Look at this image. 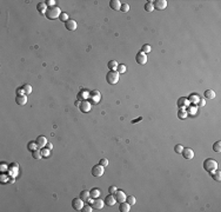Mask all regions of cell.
Here are the masks:
<instances>
[{
	"mask_svg": "<svg viewBox=\"0 0 221 212\" xmlns=\"http://www.w3.org/2000/svg\"><path fill=\"white\" fill-rule=\"evenodd\" d=\"M60 14H61V9H60L58 6H53V7L47 8L45 15H46V18L50 19V20H54V19L59 18Z\"/></svg>",
	"mask_w": 221,
	"mask_h": 212,
	"instance_id": "cell-1",
	"label": "cell"
},
{
	"mask_svg": "<svg viewBox=\"0 0 221 212\" xmlns=\"http://www.w3.org/2000/svg\"><path fill=\"white\" fill-rule=\"evenodd\" d=\"M203 169L207 172H209V173H213L214 171L218 170V163L212 158H208V159H206L203 162Z\"/></svg>",
	"mask_w": 221,
	"mask_h": 212,
	"instance_id": "cell-2",
	"label": "cell"
},
{
	"mask_svg": "<svg viewBox=\"0 0 221 212\" xmlns=\"http://www.w3.org/2000/svg\"><path fill=\"white\" fill-rule=\"evenodd\" d=\"M119 77H120V74H119L116 71L110 70L107 72V74H106V81H107L108 84H111V85H114V84H116V82L119 81Z\"/></svg>",
	"mask_w": 221,
	"mask_h": 212,
	"instance_id": "cell-3",
	"label": "cell"
},
{
	"mask_svg": "<svg viewBox=\"0 0 221 212\" xmlns=\"http://www.w3.org/2000/svg\"><path fill=\"white\" fill-rule=\"evenodd\" d=\"M104 172H105V170H104V166L100 164L95 165V166L92 167V174H93L94 177H101L104 174Z\"/></svg>",
	"mask_w": 221,
	"mask_h": 212,
	"instance_id": "cell-4",
	"label": "cell"
},
{
	"mask_svg": "<svg viewBox=\"0 0 221 212\" xmlns=\"http://www.w3.org/2000/svg\"><path fill=\"white\" fill-rule=\"evenodd\" d=\"M72 208L75 211H81L82 208H84V200L81 198H75L72 201Z\"/></svg>",
	"mask_w": 221,
	"mask_h": 212,
	"instance_id": "cell-5",
	"label": "cell"
},
{
	"mask_svg": "<svg viewBox=\"0 0 221 212\" xmlns=\"http://www.w3.org/2000/svg\"><path fill=\"white\" fill-rule=\"evenodd\" d=\"M105 205V201L101 200L99 198H94V200H92V208L93 210H101Z\"/></svg>",
	"mask_w": 221,
	"mask_h": 212,
	"instance_id": "cell-6",
	"label": "cell"
},
{
	"mask_svg": "<svg viewBox=\"0 0 221 212\" xmlns=\"http://www.w3.org/2000/svg\"><path fill=\"white\" fill-rule=\"evenodd\" d=\"M176 105H178L179 108H188L189 107V100L187 98H185V97H181V98L178 99Z\"/></svg>",
	"mask_w": 221,
	"mask_h": 212,
	"instance_id": "cell-7",
	"label": "cell"
},
{
	"mask_svg": "<svg viewBox=\"0 0 221 212\" xmlns=\"http://www.w3.org/2000/svg\"><path fill=\"white\" fill-rule=\"evenodd\" d=\"M153 6L159 11H162L167 7V1L166 0H157V1H153Z\"/></svg>",
	"mask_w": 221,
	"mask_h": 212,
	"instance_id": "cell-8",
	"label": "cell"
},
{
	"mask_svg": "<svg viewBox=\"0 0 221 212\" xmlns=\"http://www.w3.org/2000/svg\"><path fill=\"white\" fill-rule=\"evenodd\" d=\"M135 60H137L138 64L145 65L147 63V54H145V53H142V52H139L135 55Z\"/></svg>",
	"mask_w": 221,
	"mask_h": 212,
	"instance_id": "cell-9",
	"label": "cell"
},
{
	"mask_svg": "<svg viewBox=\"0 0 221 212\" xmlns=\"http://www.w3.org/2000/svg\"><path fill=\"white\" fill-rule=\"evenodd\" d=\"M79 108H80V111H81V112H85V113H87V112L91 111L92 105H91V103H89V101L82 100L81 104H80V106H79Z\"/></svg>",
	"mask_w": 221,
	"mask_h": 212,
	"instance_id": "cell-10",
	"label": "cell"
},
{
	"mask_svg": "<svg viewBox=\"0 0 221 212\" xmlns=\"http://www.w3.org/2000/svg\"><path fill=\"white\" fill-rule=\"evenodd\" d=\"M181 154L184 156L185 159H193L194 158V151L192 150V148H184Z\"/></svg>",
	"mask_w": 221,
	"mask_h": 212,
	"instance_id": "cell-11",
	"label": "cell"
},
{
	"mask_svg": "<svg viewBox=\"0 0 221 212\" xmlns=\"http://www.w3.org/2000/svg\"><path fill=\"white\" fill-rule=\"evenodd\" d=\"M15 101L18 105L20 106H24L26 105V103H27V97H26V94H18L15 98Z\"/></svg>",
	"mask_w": 221,
	"mask_h": 212,
	"instance_id": "cell-12",
	"label": "cell"
},
{
	"mask_svg": "<svg viewBox=\"0 0 221 212\" xmlns=\"http://www.w3.org/2000/svg\"><path fill=\"white\" fill-rule=\"evenodd\" d=\"M65 27H66L68 31H75L78 27L77 21L75 20H67L66 23H65Z\"/></svg>",
	"mask_w": 221,
	"mask_h": 212,
	"instance_id": "cell-13",
	"label": "cell"
},
{
	"mask_svg": "<svg viewBox=\"0 0 221 212\" xmlns=\"http://www.w3.org/2000/svg\"><path fill=\"white\" fill-rule=\"evenodd\" d=\"M115 199H116V201H119V203L126 201V194H125V192L121 191V190H118V191L115 192Z\"/></svg>",
	"mask_w": 221,
	"mask_h": 212,
	"instance_id": "cell-14",
	"label": "cell"
},
{
	"mask_svg": "<svg viewBox=\"0 0 221 212\" xmlns=\"http://www.w3.org/2000/svg\"><path fill=\"white\" fill-rule=\"evenodd\" d=\"M104 201H105V204H106L107 206H113L114 204L116 203V199H115V197H114L113 194L110 193V194H108V196L105 198V200H104Z\"/></svg>",
	"mask_w": 221,
	"mask_h": 212,
	"instance_id": "cell-15",
	"label": "cell"
},
{
	"mask_svg": "<svg viewBox=\"0 0 221 212\" xmlns=\"http://www.w3.org/2000/svg\"><path fill=\"white\" fill-rule=\"evenodd\" d=\"M110 7L114 11H120L121 8V4L119 0H111L110 1Z\"/></svg>",
	"mask_w": 221,
	"mask_h": 212,
	"instance_id": "cell-16",
	"label": "cell"
},
{
	"mask_svg": "<svg viewBox=\"0 0 221 212\" xmlns=\"http://www.w3.org/2000/svg\"><path fill=\"white\" fill-rule=\"evenodd\" d=\"M80 198H81L84 201H89V200H91V192L87 191V190L81 191V193H80Z\"/></svg>",
	"mask_w": 221,
	"mask_h": 212,
	"instance_id": "cell-17",
	"label": "cell"
},
{
	"mask_svg": "<svg viewBox=\"0 0 221 212\" xmlns=\"http://www.w3.org/2000/svg\"><path fill=\"white\" fill-rule=\"evenodd\" d=\"M37 144H38V147H45L46 144H47V139H46L44 136H39L37 138Z\"/></svg>",
	"mask_w": 221,
	"mask_h": 212,
	"instance_id": "cell-18",
	"label": "cell"
},
{
	"mask_svg": "<svg viewBox=\"0 0 221 212\" xmlns=\"http://www.w3.org/2000/svg\"><path fill=\"white\" fill-rule=\"evenodd\" d=\"M119 210H120L121 212H128L131 210V205L127 203V201H122V203H120Z\"/></svg>",
	"mask_w": 221,
	"mask_h": 212,
	"instance_id": "cell-19",
	"label": "cell"
},
{
	"mask_svg": "<svg viewBox=\"0 0 221 212\" xmlns=\"http://www.w3.org/2000/svg\"><path fill=\"white\" fill-rule=\"evenodd\" d=\"M37 8H38V11L40 12V14H46V11H47V5H46V2H39Z\"/></svg>",
	"mask_w": 221,
	"mask_h": 212,
	"instance_id": "cell-20",
	"label": "cell"
},
{
	"mask_svg": "<svg viewBox=\"0 0 221 212\" xmlns=\"http://www.w3.org/2000/svg\"><path fill=\"white\" fill-rule=\"evenodd\" d=\"M205 98L214 99L215 98V92L213 91V90H207V91H205Z\"/></svg>",
	"mask_w": 221,
	"mask_h": 212,
	"instance_id": "cell-21",
	"label": "cell"
},
{
	"mask_svg": "<svg viewBox=\"0 0 221 212\" xmlns=\"http://www.w3.org/2000/svg\"><path fill=\"white\" fill-rule=\"evenodd\" d=\"M37 147H38V144H37V141H30V143H28V145H27V148H28V151H31V152H33V151H35V150H37Z\"/></svg>",
	"mask_w": 221,
	"mask_h": 212,
	"instance_id": "cell-22",
	"label": "cell"
},
{
	"mask_svg": "<svg viewBox=\"0 0 221 212\" xmlns=\"http://www.w3.org/2000/svg\"><path fill=\"white\" fill-rule=\"evenodd\" d=\"M145 11H146V12H153V11H154L153 1H147L146 4H145Z\"/></svg>",
	"mask_w": 221,
	"mask_h": 212,
	"instance_id": "cell-23",
	"label": "cell"
},
{
	"mask_svg": "<svg viewBox=\"0 0 221 212\" xmlns=\"http://www.w3.org/2000/svg\"><path fill=\"white\" fill-rule=\"evenodd\" d=\"M107 66H108V69H110V70L115 71L116 69H118V63H116L115 60H111V61H108Z\"/></svg>",
	"mask_w": 221,
	"mask_h": 212,
	"instance_id": "cell-24",
	"label": "cell"
},
{
	"mask_svg": "<svg viewBox=\"0 0 221 212\" xmlns=\"http://www.w3.org/2000/svg\"><path fill=\"white\" fill-rule=\"evenodd\" d=\"M23 91H24V93L27 96V94H31L32 93V86L31 85H28V84H25L23 86Z\"/></svg>",
	"mask_w": 221,
	"mask_h": 212,
	"instance_id": "cell-25",
	"label": "cell"
},
{
	"mask_svg": "<svg viewBox=\"0 0 221 212\" xmlns=\"http://www.w3.org/2000/svg\"><path fill=\"white\" fill-rule=\"evenodd\" d=\"M212 178L215 180V182H220L221 180V172L220 171H214L213 173H211Z\"/></svg>",
	"mask_w": 221,
	"mask_h": 212,
	"instance_id": "cell-26",
	"label": "cell"
},
{
	"mask_svg": "<svg viewBox=\"0 0 221 212\" xmlns=\"http://www.w3.org/2000/svg\"><path fill=\"white\" fill-rule=\"evenodd\" d=\"M187 116H188V113H187V111L186 110H184V108H180L179 110V112H178V117L180 119H186L187 118Z\"/></svg>",
	"mask_w": 221,
	"mask_h": 212,
	"instance_id": "cell-27",
	"label": "cell"
},
{
	"mask_svg": "<svg viewBox=\"0 0 221 212\" xmlns=\"http://www.w3.org/2000/svg\"><path fill=\"white\" fill-rule=\"evenodd\" d=\"M150 51H152V47H150V45H148V44H145V45L141 47V52H142V53H145V54L149 53Z\"/></svg>",
	"mask_w": 221,
	"mask_h": 212,
	"instance_id": "cell-28",
	"label": "cell"
},
{
	"mask_svg": "<svg viewBox=\"0 0 221 212\" xmlns=\"http://www.w3.org/2000/svg\"><path fill=\"white\" fill-rule=\"evenodd\" d=\"M213 151L217 153H220L221 152V141H217V143L213 145Z\"/></svg>",
	"mask_w": 221,
	"mask_h": 212,
	"instance_id": "cell-29",
	"label": "cell"
},
{
	"mask_svg": "<svg viewBox=\"0 0 221 212\" xmlns=\"http://www.w3.org/2000/svg\"><path fill=\"white\" fill-rule=\"evenodd\" d=\"M100 193H101V191L99 189H93L91 192V197L92 198H98V197L100 196Z\"/></svg>",
	"mask_w": 221,
	"mask_h": 212,
	"instance_id": "cell-30",
	"label": "cell"
},
{
	"mask_svg": "<svg viewBox=\"0 0 221 212\" xmlns=\"http://www.w3.org/2000/svg\"><path fill=\"white\" fill-rule=\"evenodd\" d=\"M116 72H118L119 74H121V73H125V72H126V65H123V64L118 65V69H116Z\"/></svg>",
	"mask_w": 221,
	"mask_h": 212,
	"instance_id": "cell-31",
	"label": "cell"
},
{
	"mask_svg": "<svg viewBox=\"0 0 221 212\" xmlns=\"http://www.w3.org/2000/svg\"><path fill=\"white\" fill-rule=\"evenodd\" d=\"M32 157L34 158V159H40V158L42 157V154H41V151H39V150H35V151H33V153H32Z\"/></svg>",
	"mask_w": 221,
	"mask_h": 212,
	"instance_id": "cell-32",
	"label": "cell"
},
{
	"mask_svg": "<svg viewBox=\"0 0 221 212\" xmlns=\"http://www.w3.org/2000/svg\"><path fill=\"white\" fill-rule=\"evenodd\" d=\"M126 201H127L130 205H134L135 204V197L134 196H128L126 197Z\"/></svg>",
	"mask_w": 221,
	"mask_h": 212,
	"instance_id": "cell-33",
	"label": "cell"
},
{
	"mask_svg": "<svg viewBox=\"0 0 221 212\" xmlns=\"http://www.w3.org/2000/svg\"><path fill=\"white\" fill-rule=\"evenodd\" d=\"M120 11L122 12V13H126V12H128L130 11V5L128 4H121V8H120Z\"/></svg>",
	"mask_w": 221,
	"mask_h": 212,
	"instance_id": "cell-34",
	"label": "cell"
},
{
	"mask_svg": "<svg viewBox=\"0 0 221 212\" xmlns=\"http://www.w3.org/2000/svg\"><path fill=\"white\" fill-rule=\"evenodd\" d=\"M59 19H60V21H62V23H66L67 20H69L68 19V15H67L66 13H64V12H61V14H60V17H59Z\"/></svg>",
	"mask_w": 221,
	"mask_h": 212,
	"instance_id": "cell-35",
	"label": "cell"
},
{
	"mask_svg": "<svg viewBox=\"0 0 221 212\" xmlns=\"http://www.w3.org/2000/svg\"><path fill=\"white\" fill-rule=\"evenodd\" d=\"M182 150H184V146L180 145V144H178V145L174 147V151H175L176 153H179V154H181V153H182Z\"/></svg>",
	"mask_w": 221,
	"mask_h": 212,
	"instance_id": "cell-36",
	"label": "cell"
},
{
	"mask_svg": "<svg viewBox=\"0 0 221 212\" xmlns=\"http://www.w3.org/2000/svg\"><path fill=\"white\" fill-rule=\"evenodd\" d=\"M188 100H189V103L192 101V103H194V104H195V103H198V101H199V97L196 96V94H192V96H191V98H189Z\"/></svg>",
	"mask_w": 221,
	"mask_h": 212,
	"instance_id": "cell-37",
	"label": "cell"
},
{
	"mask_svg": "<svg viewBox=\"0 0 221 212\" xmlns=\"http://www.w3.org/2000/svg\"><path fill=\"white\" fill-rule=\"evenodd\" d=\"M41 154H42V157H48L50 156V150H48L47 147H42V150H41Z\"/></svg>",
	"mask_w": 221,
	"mask_h": 212,
	"instance_id": "cell-38",
	"label": "cell"
},
{
	"mask_svg": "<svg viewBox=\"0 0 221 212\" xmlns=\"http://www.w3.org/2000/svg\"><path fill=\"white\" fill-rule=\"evenodd\" d=\"M92 209H93V208H92L91 205H85L84 208H82V210H81V211H84V212H91V211H92Z\"/></svg>",
	"mask_w": 221,
	"mask_h": 212,
	"instance_id": "cell-39",
	"label": "cell"
},
{
	"mask_svg": "<svg viewBox=\"0 0 221 212\" xmlns=\"http://www.w3.org/2000/svg\"><path fill=\"white\" fill-rule=\"evenodd\" d=\"M116 191H118V189H116L115 186H110V189H108V192H110L111 194H115Z\"/></svg>",
	"mask_w": 221,
	"mask_h": 212,
	"instance_id": "cell-40",
	"label": "cell"
},
{
	"mask_svg": "<svg viewBox=\"0 0 221 212\" xmlns=\"http://www.w3.org/2000/svg\"><path fill=\"white\" fill-rule=\"evenodd\" d=\"M99 164H100V165H103V166L105 167V166H107V165H108V160H107V159H105V158H104V159H100Z\"/></svg>",
	"mask_w": 221,
	"mask_h": 212,
	"instance_id": "cell-41",
	"label": "cell"
},
{
	"mask_svg": "<svg viewBox=\"0 0 221 212\" xmlns=\"http://www.w3.org/2000/svg\"><path fill=\"white\" fill-rule=\"evenodd\" d=\"M46 5L50 6V7H53V6H55V1L54 0H47V1H46Z\"/></svg>",
	"mask_w": 221,
	"mask_h": 212,
	"instance_id": "cell-42",
	"label": "cell"
},
{
	"mask_svg": "<svg viewBox=\"0 0 221 212\" xmlns=\"http://www.w3.org/2000/svg\"><path fill=\"white\" fill-rule=\"evenodd\" d=\"M46 147H47L48 150H52V148H53V145H52L51 143H47V144H46Z\"/></svg>",
	"mask_w": 221,
	"mask_h": 212,
	"instance_id": "cell-43",
	"label": "cell"
},
{
	"mask_svg": "<svg viewBox=\"0 0 221 212\" xmlns=\"http://www.w3.org/2000/svg\"><path fill=\"white\" fill-rule=\"evenodd\" d=\"M205 104H206V101L203 100V99H200V100H199V105H200V106H203Z\"/></svg>",
	"mask_w": 221,
	"mask_h": 212,
	"instance_id": "cell-44",
	"label": "cell"
},
{
	"mask_svg": "<svg viewBox=\"0 0 221 212\" xmlns=\"http://www.w3.org/2000/svg\"><path fill=\"white\" fill-rule=\"evenodd\" d=\"M141 119H142V118H141V117H140V118H138V119H135V120H133L132 123L134 124V123H137V121H140V120H141Z\"/></svg>",
	"mask_w": 221,
	"mask_h": 212,
	"instance_id": "cell-45",
	"label": "cell"
},
{
	"mask_svg": "<svg viewBox=\"0 0 221 212\" xmlns=\"http://www.w3.org/2000/svg\"><path fill=\"white\" fill-rule=\"evenodd\" d=\"M80 104H81V103H80L79 100H78V101H75V105H77V106H80Z\"/></svg>",
	"mask_w": 221,
	"mask_h": 212,
	"instance_id": "cell-46",
	"label": "cell"
}]
</instances>
